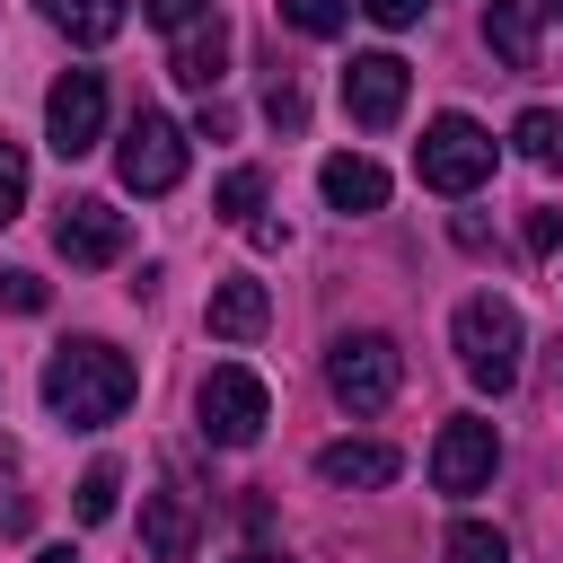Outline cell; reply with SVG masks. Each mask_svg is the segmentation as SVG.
Instances as JSON below:
<instances>
[{"label": "cell", "mask_w": 563, "mask_h": 563, "mask_svg": "<svg viewBox=\"0 0 563 563\" xmlns=\"http://www.w3.org/2000/svg\"><path fill=\"white\" fill-rule=\"evenodd\" d=\"M317 194H325L334 211H378V202H387V167H378V158H352V150H334V158L317 167Z\"/></svg>", "instance_id": "obj_14"}, {"label": "cell", "mask_w": 563, "mask_h": 563, "mask_svg": "<svg viewBox=\"0 0 563 563\" xmlns=\"http://www.w3.org/2000/svg\"><path fill=\"white\" fill-rule=\"evenodd\" d=\"M44 132H53L62 158H88L97 132H106V79H97V70H62L53 97H44Z\"/></svg>", "instance_id": "obj_8"}, {"label": "cell", "mask_w": 563, "mask_h": 563, "mask_svg": "<svg viewBox=\"0 0 563 563\" xmlns=\"http://www.w3.org/2000/svg\"><path fill=\"white\" fill-rule=\"evenodd\" d=\"M35 563H79V554H70V545H53V554H35Z\"/></svg>", "instance_id": "obj_31"}, {"label": "cell", "mask_w": 563, "mask_h": 563, "mask_svg": "<svg viewBox=\"0 0 563 563\" xmlns=\"http://www.w3.org/2000/svg\"><path fill=\"white\" fill-rule=\"evenodd\" d=\"M413 176H422L431 194H475V185L493 176V132H484L475 114H440V123L413 141Z\"/></svg>", "instance_id": "obj_3"}, {"label": "cell", "mask_w": 563, "mask_h": 563, "mask_svg": "<svg viewBox=\"0 0 563 563\" xmlns=\"http://www.w3.org/2000/svg\"><path fill=\"white\" fill-rule=\"evenodd\" d=\"M0 528H26V501H18L9 484H0Z\"/></svg>", "instance_id": "obj_29"}, {"label": "cell", "mask_w": 563, "mask_h": 563, "mask_svg": "<svg viewBox=\"0 0 563 563\" xmlns=\"http://www.w3.org/2000/svg\"><path fill=\"white\" fill-rule=\"evenodd\" d=\"M132 396H141L132 352H114V343H97V334H79V343H62V352L44 361V405H53V422H70V431H106Z\"/></svg>", "instance_id": "obj_1"}, {"label": "cell", "mask_w": 563, "mask_h": 563, "mask_svg": "<svg viewBox=\"0 0 563 563\" xmlns=\"http://www.w3.org/2000/svg\"><path fill=\"white\" fill-rule=\"evenodd\" d=\"M449 343H457V369H466L484 396H501V387L519 378V343H528V325H519V308H510V299L475 290V299H457Z\"/></svg>", "instance_id": "obj_2"}, {"label": "cell", "mask_w": 563, "mask_h": 563, "mask_svg": "<svg viewBox=\"0 0 563 563\" xmlns=\"http://www.w3.org/2000/svg\"><path fill=\"white\" fill-rule=\"evenodd\" d=\"M325 387H334L343 413H378V405H396V387H405V352H396L387 334H343V343L325 352Z\"/></svg>", "instance_id": "obj_4"}, {"label": "cell", "mask_w": 563, "mask_h": 563, "mask_svg": "<svg viewBox=\"0 0 563 563\" xmlns=\"http://www.w3.org/2000/svg\"><path fill=\"white\" fill-rule=\"evenodd\" d=\"M167 70H176L185 88H202V97H211V88H220V70H229V26H220V18L185 26V35H176V53H167Z\"/></svg>", "instance_id": "obj_15"}, {"label": "cell", "mask_w": 563, "mask_h": 563, "mask_svg": "<svg viewBox=\"0 0 563 563\" xmlns=\"http://www.w3.org/2000/svg\"><path fill=\"white\" fill-rule=\"evenodd\" d=\"M141 545H150V563H194V545H202V510H194L185 484L141 493Z\"/></svg>", "instance_id": "obj_10"}, {"label": "cell", "mask_w": 563, "mask_h": 563, "mask_svg": "<svg viewBox=\"0 0 563 563\" xmlns=\"http://www.w3.org/2000/svg\"><path fill=\"white\" fill-rule=\"evenodd\" d=\"M440 563H510V537H501V528H484V519H457V528H449V545H440Z\"/></svg>", "instance_id": "obj_19"}, {"label": "cell", "mask_w": 563, "mask_h": 563, "mask_svg": "<svg viewBox=\"0 0 563 563\" xmlns=\"http://www.w3.org/2000/svg\"><path fill=\"white\" fill-rule=\"evenodd\" d=\"M510 141H519V158H528V167H545V176L563 167V114H554V106H528V114L510 123Z\"/></svg>", "instance_id": "obj_18"}, {"label": "cell", "mask_w": 563, "mask_h": 563, "mask_svg": "<svg viewBox=\"0 0 563 563\" xmlns=\"http://www.w3.org/2000/svg\"><path fill=\"white\" fill-rule=\"evenodd\" d=\"M396 466H405V457H396L387 440H325V449H317V475L343 484V493H352V484H361V493H369V484H396Z\"/></svg>", "instance_id": "obj_13"}, {"label": "cell", "mask_w": 563, "mask_h": 563, "mask_svg": "<svg viewBox=\"0 0 563 563\" xmlns=\"http://www.w3.org/2000/svg\"><path fill=\"white\" fill-rule=\"evenodd\" d=\"M123 211L114 202H97V194H79V202H62V220H53V246L70 255V264H114L123 255Z\"/></svg>", "instance_id": "obj_11"}, {"label": "cell", "mask_w": 563, "mask_h": 563, "mask_svg": "<svg viewBox=\"0 0 563 563\" xmlns=\"http://www.w3.org/2000/svg\"><path fill=\"white\" fill-rule=\"evenodd\" d=\"M141 18H150V26H167V35H185V26H202V18H211V0H141Z\"/></svg>", "instance_id": "obj_24"}, {"label": "cell", "mask_w": 563, "mask_h": 563, "mask_svg": "<svg viewBox=\"0 0 563 563\" xmlns=\"http://www.w3.org/2000/svg\"><path fill=\"white\" fill-rule=\"evenodd\" d=\"M255 211H264V167H229V176H220V220L246 229Z\"/></svg>", "instance_id": "obj_21"}, {"label": "cell", "mask_w": 563, "mask_h": 563, "mask_svg": "<svg viewBox=\"0 0 563 563\" xmlns=\"http://www.w3.org/2000/svg\"><path fill=\"white\" fill-rule=\"evenodd\" d=\"M484 44H493L510 70H537V0H493V9H484Z\"/></svg>", "instance_id": "obj_16"}, {"label": "cell", "mask_w": 563, "mask_h": 563, "mask_svg": "<svg viewBox=\"0 0 563 563\" xmlns=\"http://www.w3.org/2000/svg\"><path fill=\"white\" fill-rule=\"evenodd\" d=\"M537 9H545V18H563V0H537Z\"/></svg>", "instance_id": "obj_32"}, {"label": "cell", "mask_w": 563, "mask_h": 563, "mask_svg": "<svg viewBox=\"0 0 563 563\" xmlns=\"http://www.w3.org/2000/svg\"><path fill=\"white\" fill-rule=\"evenodd\" d=\"M194 413H202V440H220V449H246V440H264V422H273V387H264L255 369L220 361V369L202 378Z\"/></svg>", "instance_id": "obj_5"}, {"label": "cell", "mask_w": 563, "mask_h": 563, "mask_svg": "<svg viewBox=\"0 0 563 563\" xmlns=\"http://www.w3.org/2000/svg\"><path fill=\"white\" fill-rule=\"evenodd\" d=\"M282 18H290L299 35H343L352 9H343V0H282Z\"/></svg>", "instance_id": "obj_22"}, {"label": "cell", "mask_w": 563, "mask_h": 563, "mask_svg": "<svg viewBox=\"0 0 563 563\" xmlns=\"http://www.w3.org/2000/svg\"><path fill=\"white\" fill-rule=\"evenodd\" d=\"M264 114H273L282 132H299V123H308V97H299L290 79H273V88H264Z\"/></svg>", "instance_id": "obj_26"}, {"label": "cell", "mask_w": 563, "mask_h": 563, "mask_svg": "<svg viewBox=\"0 0 563 563\" xmlns=\"http://www.w3.org/2000/svg\"><path fill=\"white\" fill-rule=\"evenodd\" d=\"M0 308L35 317V308H44V282H35V273H0Z\"/></svg>", "instance_id": "obj_27"}, {"label": "cell", "mask_w": 563, "mask_h": 563, "mask_svg": "<svg viewBox=\"0 0 563 563\" xmlns=\"http://www.w3.org/2000/svg\"><path fill=\"white\" fill-rule=\"evenodd\" d=\"M18 202H26V150H18V141H0V229L18 220Z\"/></svg>", "instance_id": "obj_23"}, {"label": "cell", "mask_w": 563, "mask_h": 563, "mask_svg": "<svg viewBox=\"0 0 563 563\" xmlns=\"http://www.w3.org/2000/svg\"><path fill=\"white\" fill-rule=\"evenodd\" d=\"M493 466H501V440H493V422H484V413L440 422V440H431V493L466 501V493H484V484H493Z\"/></svg>", "instance_id": "obj_7"}, {"label": "cell", "mask_w": 563, "mask_h": 563, "mask_svg": "<svg viewBox=\"0 0 563 563\" xmlns=\"http://www.w3.org/2000/svg\"><path fill=\"white\" fill-rule=\"evenodd\" d=\"M114 176H123L132 194H176V185H185V132H176V123H167L158 106H141V114L123 123Z\"/></svg>", "instance_id": "obj_6"}, {"label": "cell", "mask_w": 563, "mask_h": 563, "mask_svg": "<svg viewBox=\"0 0 563 563\" xmlns=\"http://www.w3.org/2000/svg\"><path fill=\"white\" fill-rule=\"evenodd\" d=\"M361 9H369V18H378V26H413V18H422V9H431V0H361Z\"/></svg>", "instance_id": "obj_28"}, {"label": "cell", "mask_w": 563, "mask_h": 563, "mask_svg": "<svg viewBox=\"0 0 563 563\" xmlns=\"http://www.w3.org/2000/svg\"><path fill=\"white\" fill-rule=\"evenodd\" d=\"M229 563H290V554H273V545H246V554H229Z\"/></svg>", "instance_id": "obj_30"}, {"label": "cell", "mask_w": 563, "mask_h": 563, "mask_svg": "<svg viewBox=\"0 0 563 563\" xmlns=\"http://www.w3.org/2000/svg\"><path fill=\"white\" fill-rule=\"evenodd\" d=\"M44 18H53L70 44H114V35H123V0H44Z\"/></svg>", "instance_id": "obj_17"}, {"label": "cell", "mask_w": 563, "mask_h": 563, "mask_svg": "<svg viewBox=\"0 0 563 563\" xmlns=\"http://www.w3.org/2000/svg\"><path fill=\"white\" fill-rule=\"evenodd\" d=\"M405 88H413V70H405L396 53H352V70H343V114L369 123V132H387V123L405 114Z\"/></svg>", "instance_id": "obj_9"}, {"label": "cell", "mask_w": 563, "mask_h": 563, "mask_svg": "<svg viewBox=\"0 0 563 563\" xmlns=\"http://www.w3.org/2000/svg\"><path fill=\"white\" fill-rule=\"evenodd\" d=\"M114 493H123V475L97 457V466L79 475V501H70V510H79V528H106V519H114Z\"/></svg>", "instance_id": "obj_20"}, {"label": "cell", "mask_w": 563, "mask_h": 563, "mask_svg": "<svg viewBox=\"0 0 563 563\" xmlns=\"http://www.w3.org/2000/svg\"><path fill=\"white\" fill-rule=\"evenodd\" d=\"M519 238H528V255H554V246H563V211H554V202H537V211L519 220Z\"/></svg>", "instance_id": "obj_25"}, {"label": "cell", "mask_w": 563, "mask_h": 563, "mask_svg": "<svg viewBox=\"0 0 563 563\" xmlns=\"http://www.w3.org/2000/svg\"><path fill=\"white\" fill-rule=\"evenodd\" d=\"M202 317H211V334H220V343H255V334L273 325V290L238 273V282H220V290H211V308H202Z\"/></svg>", "instance_id": "obj_12"}]
</instances>
